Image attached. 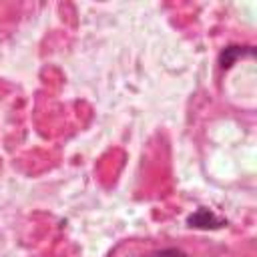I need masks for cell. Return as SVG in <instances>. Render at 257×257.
<instances>
[{"mask_svg": "<svg viewBox=\"0 0 257 257\" xmlns=\"http://www.w3.org/2000/svg\"><path fill=\"white\" fill-rule=\"evenodd\" d=\"M147 257H189L185 251L177 249V247H167V249H159V251H153L149 253Z\"/></svg>", "mask_w": 257, "mask_h": 257, "instance_id": "obj_1", "label": "cell"}]
</instances>
